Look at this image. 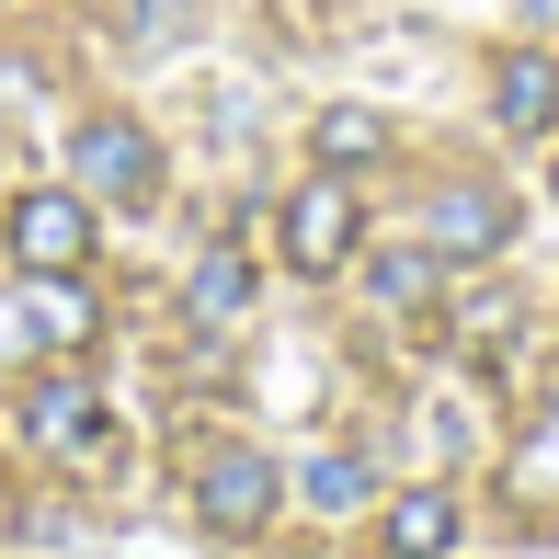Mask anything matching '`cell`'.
<instances>
[{
  "instance_id": "cell-1",
  "label": "cell",
  "mask_w": 559,
  "mask_h": 559,
  "mask_svg": "<svg viewBox=\"0 0 559 559\" xmlns=\"http://www.w3.org/2000/svg\"><path fill=\"white\" fill-rule=\"evenodd\" d=\"M69 183H81L92 206H115V217L160 206V138H148L138 115H81L69 126Z\"/></svg>"
},
{
  "instance_id": "cell-2",
  "label": "cell",
  "mask_w": 559,
  "mask_h": 559,
  "mask_svg": "<svg viewBox=\"0 0 559 559\" xmlns=\"http://www.w3.org/2000/svg\"><path fill=\"white\" fill-rule=\"evenodd\" d=\"M92 194L81 183H35V194H12L0 206V251H12L23 274H92Z\"/></svg>"
},
{
  "instance_id": "cell-3",
  "label": "cell",
  "mask_w": 559,
  "mask_h": 559,
  "mask_svg": "<svg viewBox=\"0 0 559 559\" xmlns=\"http://www.w3.org/2000/svg\"><path fill=\"white\" fill-rule=\"evenodd\" d=\"M274 240H286V274H343L354 240H366V206H354L343 171H320V183L286 194V217H274Z\"/></svg>"
},
{
  "instance_id": "cell-4",
  "label": "cell",
  "mask_w": 559,
  "mask_h": 559,
  "mask_svg": "<svg viewBox=\"0 0 559 559\" xmlns=\"http://www.w3.org/2000/svg\"><path fill=\"white\" fill-rule=\"evenodd\" d=\"M274 502H286V479H274L263 445H206L194 456V514H206L217 537H263Z\"/></svg>"
},
{
  "instance_id": "cell-5",
  "label": "cell",
  "mask_w": 559,
  "mask_h": 559,
  "mask_svg": "<svg viewBox=\"0 0 559 559\" xmlns=\"http://www.w3.org/2000/svg\"><path fill=\"white\" fill-rule=\"evenodd\" d=\"M23 423H35L46 456H104V445H115V412L81 389V377H46V389L23 400Z\"/></svg>"
},
{
  "instance_id": "cell-6",
  "label": "cell",
  "mask_w": 559,
  "mask_h": 559,
  "mask_svg": "<svg viewBox=\"0 0 559 559\" xmlns=\"http://www.w3.org/2000/svg\"><path fill=\"white\" fill-rule=\"evenodd\" d=\"M502 240H514L502 183H445V194H435V251H445V263H491Z\"/></svg>"
},
{
  "instance_id": "cell-7",
  "label": "cell",
  "mask_w": 559,
  "mask_h": 559,
  "mask_svg": "<svg viewBox=\"0 0 559 559\" xmlns=\"http://www.w3.org/2000/svg\"><path fill=\"white\" fill-rule=\"evenodd\" d=\"M491 115H502V138H548L559 126V58L548 46H514L491 69Z\"/></svg>"
},
{
  "instance_id": "cell-8",
  "label": "cell",
  "mask_w": 559,
  "mask_h": 559,
  "mask_svg": "<svg viewBox=\"0 0 559 559\" xmlns=\"http://www.w3.org/2000/svg\"><path fill=\"white\" fill-rule=\"evenodd\" d=\"M456 548V491H400L377 514V559H445Z\"/></svg>"
},
{
  "instance_id": "cell-9",
  "label": "cell",
  "mask_w": 559,
  "mask_h": 559,
  "mask_svg": "<svg viewBox=\"0 0 559 559\" xmlns=\"http://www.w3.org/2000/svg\"><path fill=\"white\" fill-rule=\"evenodd\" d=\"M445 251L435 240H400V251H366V297H377V309H400V320H412V309H435V286H445Z\"/></svg>"
},
{
  "instance_id": "cell-10",
  "label": "cell",
  "mask_w": 559,
  "mask_h": 559,
  "mask_svg": "<svg viewBox=\"0 0 559 559\" xmlns=\"http://www.w3.org/2000/svg\"><path fill=\"white\" fill-rule=\"evenodd\" d=\"M251 309V251H206V263H194V286H183V320H194V332H217V320H240Z\"/></svg>"
},
{
  "instance_id": "cell-11",
  "label": "cell",
  "mask_w": 559,
  "mask_h": 559,
  "mask_svg": "<svg viewBox=\"0 0 559 559\" xmlns=\"http://www.w3.org/2000/svg\"><path fill=\"white\" fill-rule=\"evenodd\" d=\"M92 332V297H81V274H35V309H23V343L35 354H69Z\"/></svg>"
},
{
  "instance_id": "cell-12",
  "label": "cell",
  "mask_w": 559,
  "mask_h": 559,
  "mask_svg": "<svg viewBox=\"0 0 559 559\" xmlns=\"http://www.w3.org/2000/svg\"><path fill=\"white\" fill-rule=\"evenodd\" d=\"M309 148H320V171H354V160H377V148H389V126L354 115V104H332V115L309 126Z\"/></svg>"
},
{
  "instance_id": "cell-13",
  "label": "cell",
  "mask_w": 559,
  "mask_h": 559,
  "mask_svg": "<svg viewBox=\"0 0 559 559\" xmlns=\"http://www.w3.org/2000/svg\"><path fill=\"white\" fill-rule=\"evenodd\" d=\"M309 502H332V514L366 502V456H320V468H309Z\"/></svg>"
},
{
  "instance_id": "cell-14",
  "label": "cell",
  "mask_w": 559,
  "mask_h": 559,
  "mask_svg": "<svg viewBox=\"0 0 559 559\" xmlns=\"http://www.w3.org/2000/svg\"><path fill=\"white\" fill-rule=\"evenodd\" d=\"M548 183H559V160H548Z\"/></svg>"
},
{
  "instance_id": "cell-15",
  "label": "cell",
  "mask_w": 559,
  "mask_h": 559,
  "mask_svg": "<svg viewBox=\"0 0 559 559\" xmlns=\"http://www.w3.org/2000/svg\"><path fill=\"white\" fill-rule=\"evenodd\" d=\"M297 559H309V548H297Z\"/></svg>"
},
{
  "instance_id": "cell-16",
  "label": "cell",
  "mask_w": 559,
  "mask_h": 559,
  "mask_svg": "<svg viewBox=\"0 0 559 559\" xmlns=\"http://www.w3.org/2000/svg\"><path fill=\"white\" fill-rule=\"evenodd\" d=\"M0 148H12V138H0Z\"/></svg>"
}]
</instances>
